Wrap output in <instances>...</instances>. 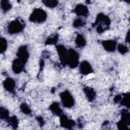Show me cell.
Masks as SVG:
<instances>
[{"instance_id":"6da1fadb","label":"cell","mask_w":130,"mask_h":130,"mask_svg":"<svg viewBox=\"0 0 130 130\" xmlns=\"http://www.w3.org/2000/svg\"><path fill=\"white\" fill-rule=\"evenodd\" d=\"M46 17V14L45 11L42 9L35 10L30 16V19L33 21L41 22L44 21Z\"/></svg>"},{"instance_id":"7a4b0ae2","label":"cell","mask_w":130,"mask_h":130,"mask_svg":"<svg viewBox=\"0 0 130 130\" xmlns=\"http://www.w3.org/2000/svg\"><path fill=\"white\" fill-rule=\"evenodd\" d=\"M61 100L64 106L67 107H71L74 104L73 97L68 92L64 91L61 94Z\"/></svg>"},{"instance_id":"3957f363","label":"cell","mask_w":130,"mask_h":130,"mask_svg":"<svg viewBox=\"0 0 130 130\" xmlns=\"http://www.w3.org/2000/svg\"><path fill=\"white\" fill-rule=\"evenodd\" d=\"M22 29V24L17 20L12 22L10 24L9 27V30L12 34L17 33L18 32L21 31Z\"/></svg>"},{"instance_id":"277c9868","label":"cell","mask_w":130,"mask_h":130,"mask_svg":"<svg viewBox=\"0 0 130 130\" xmlns=\"http://www.w3.org/2000/svg\"><path fill=\"white\" fill-rule=\"evenodd\" d=\"M76 13L80 15H86L88 13V10L85 6L83 5H78L75 8Z\"/></svg>"},{"instance_id":"5b68a950","label":"cell","mask_w":130,"mask_h":130,"mask_svg":"<svg viewBox=\"0 0 130 130\" xmlns=\"http://www.w3.org/2000/svg\"><path fill=\"white\" fill-rule=\"evenodd\" d=\"M4 86L8 91H12L14 87V81L10 78L7 79L4 83Z\"/></svg>"},{"instance_id":"8992f818","label":"cell","mask_w":130,"mask_h":130,"mask_svg":"<svg viewBox=\"0 0 130 130\" xmlns=\"http://www.w3.org/2000/svg\"><path fill=\"white\" fill-rule=\"evenodd\" d=\"M80 70H81V72H82V74L85 75L87 74L90 72L91 67L87 62L84 61V62H83L82 64H81Z\"/></svg>"},{"instance_id":"52a82bcc","label":"cell","mask_w":130,"mask_h":130,"mask_svg":"<svg viewBox=\"0 0 130 130\" xmlns=\"http://www.w3.org/2000/svg\"><path fill=\"white\" fill-rule=\"evenodd\" d=\"M115 43L114 41H105L103 45L104 46V47L106 48V50L109 51H112L115 50Z\"/></svg>"},{"instance_id":"ba28073f","label":"cell","mask_w":130,"mask_h":130,"mask_svg":"<svg viewBox=\"0 0 130 130\" xmlns=\"http://www.w3.org/2000/svg\"><path fill=\"white\" fill-rule=\"evenodd\" d=\"M1 6H2V8L3 9V10L6 11L9 10L11 7V4L9 3V2L8 1H2L1 2Z\"/></svg>"},{"instance_id":"9c48e42d","label":"cell","mask_w":130,"mask_h":130,"mask_svg":"<svg viewBox=\"0 0 130 130\" xmlns=\"http://www.w3.org/2000/svg\"><path fill=\"white\" fill-rule=\"evenodd\" d=\"M44 5L49 7H54L57 5V2L55 1H44Z\"/></svg>"},{"instance_id":"30bf717a","label":"cell","mask_w":130,"mask_h":130,"mask_svg":"<svg viewBox=\"0 0 130 130\" xmlns=\"http://www.w3.org/2000/svg\"><path fill=\"white\" fill-rule=\"evenodd\" d=\"M76 43H77V44H78V46H82L84 45V44L85 43V40L84 39V38L81 36H80L77 38Z\"/></svg>"},{"instance_id":"8fae6325","label":"cell","mask_w":130,"mask_h":130,"mask_svg":"<svg viewBox=\"0 0 130 130\" xmlns=\"http://www.w3.org/2000/svg\"><path fill=\"white\" fill-rule=\"evenodd\" d=\"M6 47H7V43L6 41L4 38L1 39V51L2 53L3 52L5 51V50L6 49Z\"/></svg>"},{"instance_id":"7c38bea8","label":"cell","mask_w":130,"mask_h":130,"mask_svg":"<svg viewBox=\"0 0 130 130\" xmlns=\"http://www.w3.org/2000/svg\"><path fill=\"white\" fill-rule=\"evenodd\" d=\"M118 49L119 50V51L121 52H126V47L125 46H124L123 45H121V46H119V47H118Z\"/></svg>"},{"instance_id":"4fadbf2b","label":"cell","mask_w":130,"mask_h":130,"mask_svg":"<svg viewBox=\"0 0 130 130\" xmlns=\"http://www.w3.org/2000/svg\"><path fill=\"white\" fill-rule=\"evenodd\" d=\"M75 24H76V26H79L82 25V22L81 20H76V21L75 22Z\"/></svg>"}]
</instances>
